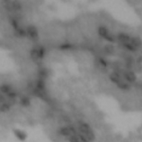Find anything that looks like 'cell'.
Listing matches in <instances>:
<instances>
[{
    "label": "cell",
    "instance_id": "cell-1",
    "mask_svg": "<svg viewBox=\"0 0 142 142\" xmlns=\"http://www.w3.org/2000/svg\"><path fill=\"white\" fill-rule=\"evenodd\" d=\"M79 130L82 133V135L85 136L86 140H88L90 141H92L95 140V136L94 134V131L92 130L91 127L87 123H80L79 126Z\"/></svg>",
    "mask_w": 142,
    "mask_h": 142
},
{
    "label": "cell",
    "instance_id": "cell-2",
    "mask_svg": "<svg viewBox=\"0 0 142 142\" xmlns=\"http://www.w3.org/2000/svg\"><path fill=\"white\" fill-rule=\"evenodd\" d=\"M30 58L33 60L37 61L38 60H41V58L45 55V50L43 48H32L30 50Z\"/></svg>",
    "mask_w": 142,
    "mask_h": 142
},
{
    "label": "cell",
    "instance_id": "cell-3",
    "mask_svg": "<svg viewBox=\"0 0 142 142\" xmlns=\"http://www.w3.org/2000/svg\"><path fill=\"white\" fill-rule=\"evenodd\" d=\"M26 33L27 35L32 38V40H38V31L37 28L34 26V25H28L27 28H26Z\"/></svg>",
    "mask_w": 142,
    "mask_h": 142
},
{
    "label": "cell",
    "instance_id": "cell-4",
    "mask_svg": "<svg viewBox=\"0 0 142 142\" xmlns=\"http://www.w3.org/2000/svg\"><path fill=\"white\" fill-rule=\"evenodd\" d=\"M125 80L128 83H135L137 80V76L133 71L128 70L124 74Z\"/></svg>",
    "mask_w": 142,
    "mask_h": 142
},
{
    "label": "cell",
    "instance_id": "cell-5",
    "mask_svg": "<svg viewBox=\"0 0 142 142\" xmlns=\"http://www.w3.org/2000/svg\"><path fill=\"white\" fill-rule=\"evenodd\" d=\"M117 38H118L119 41H120L124 45V43L130 42L131 37L129 35V34H127L125 33H120L118 35H117Z\"/></svg>",
    "mask_w": 142,
    "mask_h": 142
},
{
    "label": "cell",
    "instance_id": "cell-6",
    "mask_svg": "<svg viewBox=\"0 0 142 142\" xmlns=\"http://www.w3.org/2000/svg\"><path fill=\"white\" fill-rule=\"evenodd\" d=\"M130 43H131V45L133 46L135 48V50L142 47V40H141V38H139V37H133V38H131Z\"/></svg>",
    "mask_w": 142,
    "mask_h": 142
},
{
    "label": "cell",
    "instance_id": "cell-7",
    "mask_svg": "<svg viewBox=\"0 0 142 142\" xmlns=\"http://www.w3.org/2000/svg\"><path fill=\"white\" fill-rule=\"evenodd\" d=\"M98 33H99V35L102 38H105L107 36L109 35V30L108 28H107L105 26H100L98 28Z\"/></svg>",
    "mask_w": 142,
    "mask_h": 142
},
{
    "label": "cell",
    "instance_id": "cell-8",
    "mask_svg": "<svg viewBox=\"0 0 142 142\" xmlns=\"http://www.w3.org/2000/svg\"><path fill=\"white\" fill-rule=\"evenodd\" d=\"M10 7L13 10L18 11L22 8V3L18 1H12L10 2Z\"/></svg>",
    "mask_w": 142,
    "mask_h": 142
},
{
    "label": "cell",
    "instance_id": "cell-9",
    "mask_svg": "<svg viewBox=\"0 0 142 142\" xmlns=\"http://www.w3.org/2000/svg\"><path fill=\"white\" fill-rule=\"evenodd\" d=\"M110 80L112 82L115 83L116 85L118 84L120 81H121V80H120V75L117 74V73H115V72L110 74Z\"/></svg>",
    "mask_w": 142,
    "mask_h": 142
},
{
    "label": "cell",
    "instance_id": "cell-10",
    "mask_svg": "<svg viewBox=\"0 0 142 142\" xmlns=\"http://www.w3.org/2000/svg\"><path fill=\"white\" fill-rule=\"evenodd\" d=\"M14 134H15L16 137L18 139V140H24L26 139V134L24 133L23 131L20 130H16L15 131H14Z\"/></svg>",
    "mask_w": 142,
    "mask_h": 142
},
{
    "label": "cell",
    "instance_id": "cell-11",
    "mask_svg": "<svg viewBox=\"0 0 142 142\" xmlns=\"http://www.w3.org/2000/svg\"><path fill=\"white\" fill-rule=\"evenodd\" d=\"M11 86L8 85V84H3L1 85V88H0V90H1V93L2 94H5V95H8V93L11 92Z\"/></svg>",
    "mask_w": 142,
    "mask_h": 142
},
{
    "label": "cell",
    "instance_id": "cell-12",
    "mask_svg": "<svg viewBox=\"0 0 142 142\" xmlns=\"http://www.w3.org/2000/svg\"><path fill=\"white\" fill-rule=\"evenodd\" d=\"M104 51L105 53H108V55H112L115 52V47L110 45V43H108V45H105L104 47Z\"/></svg>",
    "mask_w": 142,
    "mask_h": 142
},
{
    "label": "cell",
    "instance_id": "cell-13",
    "mask_svg": "<svg viewBox=\"0 0 142 142\" xmlns=\"http://www.w3.org/2000/svg\"><path fill=\"white\" fill-rule=\"evenodd\" d=\"M10 110V105L7 102L2 103L1 107H0V110H1L2 113H7V112Z\"/></svg>",
    "mask_w": 142,
    "mask_h": 142
},
{
    "label": "cell",
    "instance_id": "cell-14",
    "mask_svg": "<svg viewBox=\"0 0 142 142\" xmlns=\"http://www.w3.org/2000/svg\"><path fill=\"white\" fill-rule=\"evenodd\" d=\"M20 105L23 107H28L30 105V100H29V98L27 96L23 97L20 100Z\"/></svg>",
    "mask_w": 142,
    "mask_h": 142
},
{
    "label": "cell",
    "instance_id": "cell-15",
    "mask_svg": "<svg viewBox=\"0 0 142 142\" xmlns=\"http://www.w3.org/2000/svg\"><path fill=\"white\" fill-rule=\"evenodd\" d=\"M117 85H118L119 88H120L121 90H128L129 88H130V85L127 84V83L124 82V81H120L118 84H117Z\"/></svg>",
    "mask_w": 142,
    "mask_h": 142
},
{
    "label": "cell",
    "instance_id": "cell-16",
    "mask_svg": "<svg viewBox=\"0 0 142 142\" xmlns=\"http://www.w3.org/2000/svg\"><path fill=\"white\" fill-rule=\"evenodd\" d=\"M68 142H80V138L76 135H72L70 137H68Z\"/></svg>",
    "mask_w": 142,
    "mask_h": 142
},
{
    "label": "cell",
    "instance_id": "cell-17",
    "mask_svg": "<svg viewBox=\"0 0 142 142\" xmlns=\"http://www.w3.org/2000/svg\"><path fill=\"white\" fill-rule=\"evenodd\" d=\"M15 33H16V35L18 36V37H24V36L27 35L26 31H23V29H21V28H17Z\"/></svg>",
    "mask_w": 142,
    "mask_h": 142
},
{
    "label": "cell",
    "instance_id": "cell-18",
    "mask_svg": "<svg viewBox=\"0 0 142 142\" xmlns=\"http://www.w3.org/2000/svg\"><path fill=\"white\" fill-rule=\"evenodd\" d=\"M37 87H38V89L40 90H42L45 89V81H43V80H38V83H37Z\"/></svg>",
    "mask_w": 142,
    "mask_h": 142
},
{
    "label": "cell",
    "instance_id": "cell-19",
    "mask_svg": "<svg viewBox=\"0 0 142 142\" xmlns=\"http://www.w3.org/2000/svg\"><path fill=\"white\" fill-rule=\"evenodd\" d=\"M8 95V97H9L10 99H13V98H15L16 97V93L15 92H13V91H11L10 93H8V94L7 95Z\"/></svg>",
    "mask_w": 142,
    "mask_h": 142
},
{
    "label": "cell",
    "instance_id": "cell-20",
    "mask_svg": "<svg viewBox=\"0 0 142 142\" xmlns=\"http://www.w3.org/2000/svg\"><path fill=\"white\" fill-rule=\"evenodd\" d=\"M99 62H100V63L102 65V66H104V67H105L106 65H107V63L103 60V58H100V60H99Z\"/></svg>",
    "mask_w": 142,
    "mask_h": 142
}]
</instances>
